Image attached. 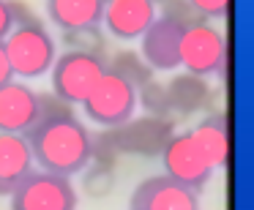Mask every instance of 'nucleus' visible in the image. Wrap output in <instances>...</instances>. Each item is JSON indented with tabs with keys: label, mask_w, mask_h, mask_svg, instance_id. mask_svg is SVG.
Wrapping results in <instances>:
<instances>
[{
	"label": "nucleus",
	"mask_w": 254,
	"mask_h": 210,
	"mask_svg": "<svg viewBox=\"0 0 254 210\" xmlns=\"http://www.w3.org/2000/svg\"><path fill=\"white\" fill-rule=\"evenodd\" d=\"M104 0H47V14L61 30L101 25Z\"/></svg>",
	"instance_id": "dca6fc26"
},
{
	"label": "nucleus",
	"mask_w": 254,
	"mask_h": 210,
	"mask_svg": "<svg viewBox=\"0 0 254 210\" xmlns=\"http://www.w3.org/2000/svg\"><path fill=\"white\" fill-rule=\"evenodd\" d=\"M6 3H8V14H11L14 28H22V25H36V22H41L39 14H36L33 8H30L28 0H6Z\"/></svg>",
	"instance_id": "b1692460"
},
{
	"label": "nucleus",
	"mask_w": 254,
	"mask_h": 210,
	"mask_svg": "<svg viewBox=\"0 0 254 210\" xmlns=\"http://www.w3.org/2000/svg\"><path fill=\"white\" fill-rule=\"evenodd\" d=\"M121 158L115 142H112L110 131H101V134H90V161L88 164L93 166H107V169H115V161Z\"/></svg>",
	"instance_id": "412c9836"
},
{
	"label": "nucleus",
	"mask_w": 254,
	"mask_h": 210,
	"mask_svg": "<svg viewBox=\"0 0 254 210\" xmlns=\"http://www.w3.org/2000/svg\"><path fill=\"white\" fill-rule=\"evenodd\" d=\"M33 153L22 134H0V197H8L33 172Z\"/></svg>",
	"instance_id": "ddd939ff"
},
{
	"label": "nucleus",
	"mask_w": 254,
	"mask_h": 210,
	"mask_svg": "<svg viewBox=\"0 0 254 210\" xmlns=\"http://www.w3.org/2000/svg\"><path fill=\"white\" fill-rule=\"evenodd\" d=\"M3 50H6L11 71L25 79H36L41 74H50L52 63L58 57V44L52 39V33L44 28V22L14 28L3 39Z\"/></svg>",
	"instance_id": "f03ea898"
},
{
	"label": "nucleus",
	"mask_w": 254,
	"mask_h": 210,
	"mask_svg": "<svg viewBox=\"0 0 254 210\" xmlns=\"http://www.w3.org/2000/svg\"><path fill=\"white\" fill-rule=\"evenodd\" d=\"M63 47L66 52H85V55L104 57L107 52V36L101 25H88V28L63 30Z\"/></svg>",
	"instance_id": "a211bd4d"
},
{
	"label": "nucleus",
	"mask_w": 254,
	"mask_h": 210,
	"mask_svg": "<svg viewBox=\"0 0 254 210\" xmlns=\"http://www.w3.org/2000/svg\"><path fill=\"white\" fill-rule=\"evenodd\" d=\"M107 71V60L85 52H61L52 63V93L68 104H82Z\"/></svg>",
	"instance_id": "7ed1b4c3"
},
{
	"label": "nucleus",
	"mask_w": 254,
	"mask_h": 210,
	"mask_svg": "<svg viewBox=\"0 0 254 210\" xmlns=\"http://www.w3.org/2000/svg\"><path fill=\"white\" fill-rule=\"evenodd\" d=\"M33 161L52 175L71 177L82 172L90 161V131L77 117L41 120L25 134Z\"/></svg>",
	"instance_id": "f257e3e1"
},
{
	"label": "nucleus",
	"mask_w": 254,
	"mask_h": 210,
	"mask_svg": "<svg viewBox=\"0 0 254 210\" xmlns=\"http://www.w3.org/2000/svg\"><path fill=\"white\" fill-rule=\"evenodd\" d=\"M104 3H107V0H104Z\"/></svg>",
	"instance_id": "c85d7f7f"
},
{
	"label": "nucleus",
	"mask_w": 254,
	"mask_h": 210,
	"mask_svg": "<svg viewBox=\"0 0 254 210\" xmlns=\"http://www.w3.org/2000/svg\"><path fill=\"white\" fill-rule=\"evenodd\" d=\"M181 66L189 74L208 77L221 74L227 66V39L216 25L199 22L183 28L181 36Z\"/></svg>",
	"instance_id": "423d86ee"
},
{
	"label": "nucleus",
	"mask_w": 254,
	"mask_h": 210,
	"mask_svg": "<svg viewBox=\"0 0 254 210\" xmlns=\"http://www.w3.org/2000/svg\"><path fill=\"white\" fill-rule=\"evenodd\" d=\"M161 164H164V175L172 177L175 183L199 191L208 183L213 166L208 164V158L202 156L199 145L194 142L191 131L172 134V139L167 142V148L161 150Z\"/></svg>",
	"instance_id": "6e6552de"
},
{
	"label": "nucleus",
	"mask_w": 254,
	"mask_h": 210,
	"mask_svg": "<svg viewBox=\"0 0 254 210\" xmlns=\"http://www.w3.org/2000/svg\"><path fill=\"white\" fill-rule=\"evenodd\" d=\"M128 210H199V197L172 177L153 175L137 183L128 199Z\"/></svg>",
	"instance_id": "1a4fd4ad"
},
{
	"label": "nucleus",
	"mask_w": 254,
	"mask_h": 210,
	"mask_svg": "<svg viewBox=\"0 0 254 210\" xmlns=\"http://www.w3.org/2000/svg\"><path fill=\"white\" fill-rule=\"evenodd\" d=\"M115 188V169H107V166H85V177H82V191L93 199H104L112 194Z\"/></svg>",
	"instance_id": "aec40b11"
},
{
	"label": "nucleus",
	"mask_w": 254,
	"mask_h": 210,
	"mask_svg": "<svg viewBox=\"0 0 254 210\" xmlns=\"http://www.w3.org/2000/svg\"><path fill=\"white\" fill-rule=\"evenodd\" d=\"M194 8L199 11V17L202 19H210V17H224L227 11H230L232 0H189Z\"/></svg>",
	"instance_id": "393cba45"
},
{
	"label": "nucleus",
	"mask_w": 254,
	"mask_h": 210,
	"mask_svg": "<svg viewBox=\"0 0 254 210\" xmlns=\"http://www.w3.org/2000/svg\"><path fill=\"white\" fill-rule=\"evenodd\" d=\"M39 123V93L25 82H6L0 88V134H28Z\"/></svg>",
	"instance_id": "9d476101"
},
{
	"label": "nucleus",
	"mask_w": 254,
	"mask_h": 210,
	"mask_svg": "<svg viewBox=\"0 0 254 210\" xmlns=\"http://www.w3.org/2000/svg\"><path fill=\"white\" fill-rule=\"evenodd\" d=\"M156 17L159 11L150 0H107L101 11V22L115 39H139Z\"/></svg>",
	"instance_id": "f8f14e48"
},
{
	"label": "nucleus",
	"mask_w": 254,
	"mask_h": 210,
	"mask_svg": "<svg viewBox=\"0 0 254 210\" xmlns=\"http://www.w3.org/2000/svg\"><path fill=\"white\" fill-rule=\"evenodd\" d=\"M82 109L90 120L104 128L123 126L126 120H131L134 109H137V88H131L118 74L104 71V77L96 82L90 96L82 101Z\"/></svg>",
	"instance_id": "39448f33"
},
{
	"label": "nucleus",
	"mask_w": 254,
	"mask_h": 210,
	"mask_svg": "<svg viewBox=\"0 0 254 210\" xmlns=\"http://www.w3.org/2000/svg\"><path fill=\"white\" fill-rule=\"evenodd\" d=\"M107 71H112L121 79H126L131 88H139V85L153 79V68L139 57V52H131V50L115 52V55L110 57V63H107Z\"/></svg>",
	"instance_id": "f3484780"
},
{
	"label": "nucleus",
	"mask_w": 254,
	"mask_h": 210,
	"mask_svg": "<svg viewBox=\"0 0 254 210\" xmlns=\"http://www.w3.org/2000/svg\"><path fill=\"white\" fill-rule=\"evenodd\" d=\"M14 79V71L11 66H8V57H6V50H3V41H0V88L6 82H11Z\"/></svg>",
	"instance_id": "bb28decb"
},
{
	"label": "nucleus",
	"mask_w": 254,
	"mask_h": 210,
	"mask_svg": "<svg viewBox=\"0 0 254 210\" xmlns=\"http://www.w3.org/2000/svg\"><path fill=\"white\" fill-rule=\"evenodd\" d=\"M181 36L183 28L167 17H156L150 28L145 30L139 57L148 63L153 71H172L181 66Z\"/></svg>",
	"instance_id": "9b49d317"
},
{
	"label": "nucleus",
	"mask_w": 254,
	"mask_h": 210,
	"mask_svg": "<svg viewBox=\"0 0 254 210\" xmlns=\"http://www.w3.org/2000/svg\"><path fill=\"white\" fill-rule=\"evenodd\" d=\"M11 30H14V22H11V14H8V3L0 0V41L6 39Z\"/></svg>",
	"instance_id": "a878e982"
},
{
	"label": "nucleus",
	"mask_w": 254,
	"mask_h": 210,
	"mask_svg": "<svg viewBox=\"0 0 254 210\" xmlns=\"http://www.w3.org/2000/svg\"><path fill=\"white\" fill-rule=\"evenodd\" d=\"M161 17L178 22L181 28H191V25L208 22V19L199 17V11L189 3V0H164V3H161Z\"/></svg>",
	"instance_id": "4be33fe9"
},
{
	"label": "nucleus",
	"mask_w": 254,
	"mask_h": 210,
	"mask_svg": "<svg viewBox=\"0 0 254 210\" xmlns=\"http://www.w3.org/2000/svg\"><path fill=\"white\" fill-rule=\"evenodd\" d=\"M137 104L145 109V115L153 117H170V99H167V88L159 79H150V82L139 85L137 88Z\"/></svg>",
	"instance_id": "6ab92c4d"
},
{
	"label": "nucleus",
	"mask_w": 254,
	"mask_h": 210,
	"mask_svg": "<svg viewBox=\"0 0 254 210\" xmlns=\"http://www.w3.org/2000/svg\"><path fill=\"white\" fill-rule=\"evenodd\" d=\"M167 88V99H170V109L178 115H194V112L210 106L213 101V90H210L208 79L197 77V74H175Z\"/></svg>",
	"instance_id": "4468645a"
},
{
	"label": "nucleus",
	"mask_w": 254,
	"mask_h": 210,
	"mask_svg": "<svg viewBox=\"0 0 254 210\" xmlns=\"http://www.w3.org/2000/svg\"><path fill=\"white\" fill-rule=\"evenodd\" d=\"M150 3H164V0H150Z\"/></svg>",
	"instance_id": "cd10ccee"
},
{
	"label": "nucleus",
	"mask_w": 254,
	"mask_h": 210,
	"mask_svg": "<svg viewBox=\"0 0 254 210\" xmlns=\"http://www.w3.org/2000/svg\"><path fill=\"white\" fill-rule=\"evenodd\" d=\"M11 210H77V188L68 177L33 169L11 194Z\"/></svg>",
	"instance_id": "20e7f679"
},
{
	"label": "nucleus",
	"mask_w": 254,
	"mask_h": 210,
	"mask_svg": "<svg viewBox=\"0 0 254 210\" xmlns=\"http://www.w3.org/2000/svg\"><path fill=\"white\" fill-rule=\"evenodd\" d=\"M58 117H77L74 115V106L68 101L58 99L55 93H39V123L58 120Z\"/></svg>",
	"instance_id": "5701e85b"
},
{
	"label": "nucleus",
	"mask_w": 254,
	"mask_h": 210,
	"mask_svg": "<svg viewBox=\"0 0 254 210\" xmlns=\"http://www.w3.org/2000/svg\"><path fill=\"white\" fill-rule=\"evenodd\" d=\"M107 131H110L121 156L128 153V156H148V158H153V156H161V150L172 139L175 123L170 117L145 115V117H131L123 126L107 128Z\"/></svg>",
	"instance_id": "0eeeda50"
},
{
	"label": "nucleus",
	"mask_w": 254,
	"mask_h": 210,
	"mask_svg": "<svg viewBox=\"0 0 254 210\" xmlns=\"http://www.w3.org/2000/svg\"><path fill=\"white\" fill-rule=\"evenodd\" d=\"M191 137L199 145L202 156L208 158V164L213 169L216 166H224L230 161V131H227L224 112H210L208 117H202L191 128Z\"/></svg>",
	"instance_id": "2eb2a0df"
}]
</instances>
